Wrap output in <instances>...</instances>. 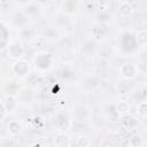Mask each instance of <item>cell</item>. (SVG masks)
<instances>
[{"mask_svg":"<svg viewBox=\"0 0 147 147\" xmlns=\"http://www.w3.org/2000/svg\"><path fill=\"white\" fill-rule=\"evenodd\" d=\"M32 62L38 71H48L54 64V55L49 52L42 51L34 55Z\"/></svg>","mask_w":147,"mask_h":147,"instance_id":"cell-1","label":"cell"},{"mask_svg":"<svg viewBox=\"0 0 147 147\" xmlns=\"http://www.w3.org/2000/svg\"><path fill=\"white\" fill-rule=\"evenodd\" d=\"M118 44H119V48H121L122 53H124V54L130 55V54L134 53L138 49V44L136 41L134 33H132V32L122 33L121 37H119Z\"/></svg>","mask_w":147,"mask_h":147,"instance_id":"cell-2","label":"cell"},{"mask_svg":"<svg viewBox=\"0 0 147 147\" xmlns=\"http://www.w3.org/2000/svg\"><path fill=\"white\" fill-rule=\"evenodd\" d=\"M54 123L57 127V130L64 132L71 129L72 126V117L67 113V111H60L56 114Z\"/></svg>","mask_w":147,"mask_h":147,"instance_id":"cell-3","label":"cell"},{"mask_svg":"<svg viewBox=\"0 0 147 147\" xmlns=\"http://www.w3.org/2000/svg\"><path fill=\"white\" fill-rule=\"evenodd\" d=\"M30 63L29 61L26 60H23V59H20V60H16L13 62L11 64V71L17 76V77H21V78H24L26 76L30 75Z\"/></svg>","mask_w":147,"mask_h":147,"instance_id":"cell-4","label":"cell"},{"mask_svg":"<svg viewBox=\"0 0 147 147\" xmlns=\"http://www.w3.org/2000/svg\"><path fill=\"white\" fill-rule=\"evenodd\" d=\"M118 72L121 77L126 80H134L138 77V68L133 63H129V62L121 64Z\"/></svg>","mask_w":147,"mask_h":147,"instance_id":"cell-5","label":"cell"},{"mask_svg":"<svg viewBox=\"0 0 147 147\" xmlns=\"http://www.w3.org/2000/svg\"><path fill=\"white\" fill-rule=\"evenodd\" d=\"M10 22L15 28H18L21 30V29H24V28L28 26L29 17L25 15V13L22 9L21 10H15L10 16Z\"/></svg>","mask_w":147,"mask_h":147,"instance_id":"cell-6","label":"cell"},{"mask_svg":"<svg viewBox=\"0 0 147 147\" xmlns=\"http://www.w3.org/2000/svg\"><path fill=\"white\" fill-rule=\"evenodd\" d=\"M99 86H100V77L95 74L86 75L83 79V83H82V87L87 92L95 91Z\"/></svg>","mask_w":147,"mask_h":147,"instance_id":"cell-7","label":"cell"},{"mask_svg":"<svg viewBox=\"0 0 147 147\" xmlns=\"http://www.w3.org/2000/svg\"><path fill=\"white\" fill-rule=\"evenodd\" d=\"M7 54L10 59H14L15 61L20 60L24 54V47L20 41L10 42L7 47Z\"/></svg>","mask_w":147,"mask_h":147,"instance_id":"cell-8","label":"cell"},{"mask_svg":"<svg viewBox=\"0 0 147 147\" xmlns=\"http://www.w3.org/2000/svg\"><path fill=\"white\" fill-rule=\"evenodd\" d=\"M22 10L25 13V15L30 18V17H36L39 16L41 13V7L39 6V3L36 2H24V7L22 8Z\"/></svg>","mask_w":147,"mask_h":147,"instance_id":"cell-9","label":"cell"},{"mask_svg":"<svg viewBox=\"0 0 147 147\" xmlns=\"http://www.w3.org/2000/svg\"><path fill=\"white\" fill-rule=\"evenodd\" d=\"M9 30L3 21H1V34H0V48L1 53L3 54L5 51H7V47L9 45Z\"/></svg>","mask_w":147,"mask_h":147,"instance_id":"cell-10","label":"cell"},{"mask_svg":"<svg viewBox=\"0 0 147 147\" xmlns=\"http://www.w3.org/2000/svg\"><path fill=\"white\" fill-rule=\"evenodd\" d=\"M22 87L20 86L18 83L14 80H9L3 85V95H13V96H18Z\"/></svg>","mask_w":147,"mask_h":147,"instance_id":"cell-11","label":"cell"},{"mask_svg":"<svg viewBox=\"0 0 147 147\" xmlns=\"http://www.w3.org/2000/svg\"><path fill=\"white\" fill-rule=\"evenodd\" d=\"M71 145V138L69 134L64 132H59L54 137V146L55 147H70Z\"/></svg>","mask_w":147,"mask_h":147,"instance_id":"cell-12","label":"cell"},{"mask_svg":"<svg viewBox=\"0 0 147 147\" xmlns=\"http://www.w3.org/2000/svg\"><path fill=\"white\" fill-rule=\"evenodd\" d=\"M42 36L48 41H57L61 39V32L57 28H46L42 32Z\"/></svg>","mask_w":147,"mask_h":147,"instance_id":"cell-13","label":"cell"},{"mask_svg":"<svg viewBox=\"0 0 147 147\" xmlns=\"http://www.w3.org/2000/svg\"><path fill=\"white\" fill-rule=\"evenodd\" d=\"M5 105H6V108L8 110L9 114H13L16 108H17V105H18V98L17 96H13V95H3L2 99H1Z\"/></svg>","mask_w":147,"mask_h":147,"instance_id":"cell-14","label":"cell"},{"mask_svg":"<svg viewBox=\"0 0 147 147\" xmlns=\"http://www.w3.org/2000/svg\"><path fill=\"white\" fill-rule=\"evenodd\" d=\"M78 1L76 0H65L62 2V6H61V9L63 10L64 14L67 15H72L77 11L78 9Z\"/></svg>","mask_w":147,"mask_h":147,"instance_id":"cell-15","label":"cell"},{"mask_svg":"<svg viewBox=\"0 0 147 147\" xmlns=\"http://www.w3.org/2000/svg\"><path fill=\"white\" fill-rule=\"evenodd\" d=\"M118 11L124 17H130L134 13V7L129 1H121L118 3Z\"/></svg>","mask_w":147,"mask_h":147,"instance_id":"cell-16","label":"cell"},{"mask_svg":"<svg viewBox=\"0 0 147 147\" xmlns=\"http://www.w3.org/2000/svg\"><path fill=\"white\" fill-rule=\"evenodd\" d=\"M7 132L11 137H17L22 132V124L17 119H10L7 123Z\"/></svg>","mask_w":147,"mask_h":147,"instance_id":"cell-17","label":"cell"},{"mask_svg":"<svg viewBox=\"0 0 147 147\" xmlns=\"http://www.w3.org/2000/svg\"><path fill=\"white\" fill-rule=\"evenodd\" d=\"M96 47H98V41H95L94 39L86 40L82 47V53H84L86 56H90L94 54V52L96 51Z\"/></svg>","mask_w":147,"mask_h":147,"instance_id":"cell-18","label":"cell"},{"mask_svg":"<svg viewBox=\"0 0 147 147\" xmlns=\"http://www.w3.org/2000/svg\"><path fill=\"white\" fill-rule=\"evenodd\" d=\"M105 114L107 116V118L110 121V122H117L119 119V115L118 113L116 111V108H115V105H107L105 107Z\"/></svg>","mask_w":147,"mask_h":147,"instance_id":"cell-19","label":"cell"},{"mask_svg":"<svg viewBox=\"0 0 147 147\" xmlns=\"http://www.w3.org/2000/svg\"><path fill=\"white\" fill-rule=\"evenodd\" d=\"M115 108H116V111L118 113V115L122 116V115H125V114H127L130 111L131 105L126 100H119V101H117L115 103Z\"/></svg>","mask_w":147,"mask_h":147,"instance_id":"cell-20","label":"cell"},{"mask_svg":"<svg viewBox=\"0 0 147 147\" xmlns=\"http://www.w3.org/2000/svg\"><path fill=\"white\" fill-rule=\"evenodd\" d=\"M36 34V30L31 26H26L24 29H21L20 30V38L23 40V41H30L33 39Z\"/></svg>","mask_w":147,"mask_h":147,"instance_id":"cell-21","label":"cell"},{"mask_svg":"<svg viewBox=\"0 0 147 147\" xmlns=\"http://www.w3.org/2000/svg\"><path fill=\"white\" fill-rule=\"evenodd\" d=\"M136 41L138 46H146L147 45V30L146 29H140L134 33Z\"/></svg>","mask_w":147,"mask_h":147,"instance_id":"cell-22","label":"cell"},{"mask_svg":"<svg viewBox=\"0 0 147 147\" xmlns=\"http://www.w3.org/2000/svg\"><path fill=\"white\" fill-rule=\"evenodd\" d=\"M32 96H33V90L31 87H22L20 94H18V99L21 101H24V102H29L32 100Z\"/></svg>","mask_w":147,"mask_h":147,"instance_id":"cell-23","label":"cell"},{"mask_svg":"<svg viewBox=\"0 0 147 147\" xmlns=\"http://www.w3.org/2000/svg\"><path fill=\"white\" fill-rule=\"evenodd\" d=\"M138 124H139V119H138V117L134 116V115L126 116V117L123 119V125H124L126 129H130V130L136 129V127L138 126Z\"/></svg>","mask_w":147,"mask_h":147,"instance_id":"cell-24","label":"cell"},{"mask_svg":"<svg viewBox=\"0 0 147 147\" xmlns=\"http://www.w3.org/2000/svg\"><path fill=\"white\" fill-rule=\"evenodd\" d=\"M59 74H60V77H61L62 79L67 80V82H69V80H74L75 77H76L75 71H74L71 68H69V67H64V68H62V69L60 70Z\"/></svg>","mask_w":147,"mask_h":147,"instance_id":"cell-25","label":"cell"},{"mask_svg":"<svg viewBox=\"0 0 147 147\" xmlns=\"http://www.w3.org/2000/svg\"><path fill=\"white\" fill-rule=\"evenodd\" d=\"M142 144V136L139 132H134L129 137L130 147H140Z\"/></svg>","mask_w":147,"mask_h":147,"instance_id":"cell-26","label":"cell"},{"mask_svg":"<svg viewBox=\"0 0 147 147\" xmlns=\"http://www.w3.org/2000/svg\"><path fill=\"white\" fill-rule=\"evenodd\" d=\"M137 114L142 118H147V101L146 100H142V101H140L138 103Z\"/></svg>","mask_w":147,"mask_h":147,"instance_id":"cell-27","label":"cell"},{"mask_svg":"<svg viewBox=\"0 0 147 147\" xmlns=\"http://www.w3.org/2000/svg\"><path fill=\"white\" fill-rule=\"evenodd\" d=\"M75 144H76L77 147H88L91 141L86 136H79V137H77Z\"/></svg>","mask_w":147,"mask_h":147,"instance_id":"cell-28","label":"cell"},{"mask_svg":"<svg viewBox=\"0 0 147 147\" xmlns=\"http://www.w3.org/2000/svg\"><path fill=\"white\" fill-rule=\"evenodd\" d=\"M75 115H76V117H77L78 119L82 121V119H84V118L87 116V110H86L85 107H83V106H78V107H76Z\"/></svg>","mask_w":147,"mask_h":147,"instance_id":"cell-29","label":"cell"},{"mask_svg":"<svg viewBox=\"0 0 147 147\" xmlns=\"http://www.w3.org/2000/svg\"><path fill=\"white\" fill-rule=\"evenodd\" d=\"M96 17H98V21L102 23V22H107V21H109V18H110V14H109L108 11L101 10V11L96 15Z\"/></svg>","mask_w":147,"mask_h":147,"instance_id":"cell-30","label":"cell"},{"mask_svg":"<svg viewBox=\"0 0 147 147\" xmlns=\"http://www.w3.org/2000/svg\"><path fill=\"white\" fill-rule=\"evenodd\" d=\"M0 107H1V110H0V121L3 122L9 113H8V110H7V108H6V105H5V102H3L2 100L0 101Z\"/></svg>","mask_w":147,"mask_h":147,"instance_id":"cell-31","label":"cell"},{"mask_svg":"<svg viewBox=\"0 0 147 147\" xmlns=\"http://www.w3.org/2000/svg\"><path fill=\"white\" fill-rule=\"evenodd\" d=\"M92 34H93V39L95 40V41H98L100 38H102V36H103V31H102V29H100V28H94L93 30H92Z\"/></svg>","mask_w":147,"mask_h":147,"instance_id":"cell-32","label":"cell"},{"mask_svg":"<svg viewBox=\"0 0 147 147\" xmlns=\"http://www.w3.org/2000/svg\"><path fill=\"white\" fill-rule=\"evenodd\" d=\"M42 124H44V122H42V119H41L39 116H34V117L32 118V125H33V126H36V127H41Z\"/></svg>","mask_w":147,"mask_h":147,"instance_id":"cell-33","label":"cell"},{"mask_svg":"<svg viewBox=\"0 0 147 147\" xmlns=\"http://www.w3.org/2000/svg\"><path fill=\"white\" fill-rule=\"evenodd\" d=\"M99 147H115V144H114L113 141L108 140V139H103V140L100 142Z\"/></svg>","mask_w":147,"mask_h":147,"instance_id":"cell-34","label":"cell"},{"mask_svg":"<svg viewBox=\"0 0 147 147\" xmlns=\"http://www.w3.org/2000/svg\"><path fill=\"white\" fill-rule=\"evenodd\" d=\"M118 85H119V86H124V82H119V84H118ZM129 88H130V87H126V88H124V87H123L122 90H119V92H121L122 94H125L126 92H129Z\"/></svg>","mask_w":147,"mask_h":147,"instance_id":"cell-35","label":"cell"},{"mask_svg":"<svg viewBox=\"0 0 147 147\" xmlns=\"http://www.w3.org/2000/svg\"><path fill=\"white\" fill-rule=\"evenodd\" d=\"M30 147H45V145L42 142H40V141H37V142H33Z\"/></svg>","mask_w":147,"mask_h":147,"instance_id":"cell-36","label":"cell"}]
</instances>
